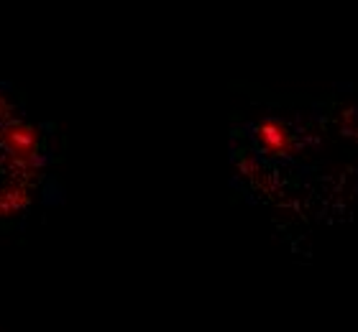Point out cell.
I'll return each instance as SVG.
<instances>
[{
	"instance_id": "1",
	"label": "cell",
	"mask_w": 358,
	"mask_h": 332,
	"mask_svg": "<svg viewBox=\"0 0 358 332\" xmlns=\"http://www.w3.org/2000/svg\"><path fill=\"white\" fill-rule=\"evenodd\" d=\"M256 140L271 156H287L294 151V138H292L289 128L276 118H264L256 126Z\"/></svg>"
}]
</instances>
